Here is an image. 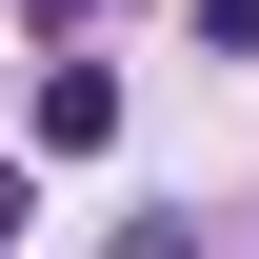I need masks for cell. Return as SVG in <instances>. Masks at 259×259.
Masks as SVG:
<instances>
[{
    "label": "cell",
    "mask_w": 259,
    "mask_h": 259,
    "mask_svg": "<svg viewBox=\"0 0 259 259\" xmlns=\"http://www.w3.org/2000/svg\"><path fill=\"white\" fill-rule=\"evenodd\" d=\"M0 239H20V180H0Z\"/></svg>",
    "instance_id": "cell-3"
},
{
    "label": "cell",
    "mask_w": 259,
    "mask_h": 259,
    "mask_svg": "<svg viewBox=\"0 0 259 259\" xmlns=\"http://www.w3.org/2000/svg\"><path fill=\"white\" fill-rule=\"evenodd\" d=\"M100 140H120V80L60 60V80H40V160H100Z\"/></svg>",
    "instance_id": "cell-1"
},
{
    "label": "cell",
    "mask_w": 259,
    "mask_h": 259,
    "mask_svg": "<svg viewBox=\"0 0 259 259\" xmlns=\"http://www.w3.org/2000/svg\"><path fill=\"white\" fill-rule=\"evenodd\" d=\"M199 40H239V60H259V0H199Z\"/></svg>",
    "instance_id": "cell-2"
}]
</instances>
